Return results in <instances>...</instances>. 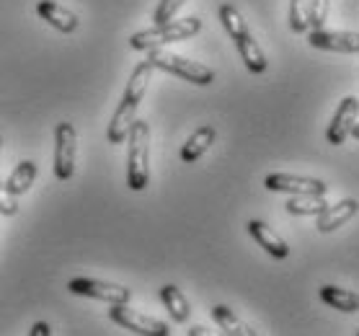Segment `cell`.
<instances>
[{"mask_svg":"<svg viewBox=\"0 0 359 336\" xmlns=\"http://www.w3.org/2000/svg\"><path fill=\"white\" fill-rule=\"evenodd\" d=\"M16 213H18V199L6 189V184H0V215L13 217Z\"/></svg>","mask_w":359,"mask_h":336,"instance_id":"obj_24","label":"cell"},{"mask_svg":"<svg viewBox=\"0 0 359 336\" xmlns=\"http://www.w3.org/2000/svg\"><path fill=\"white\" fill-rule=\"evenodd\" d=\"M153 70L156 67L150 65V62H140L130 75V83H127V88H124V96L119 101V107H116L114 116H111V124H109L107 130V140L111 145H122L127 135H130L132 124H135V114H137V107L142 96H145L147 90V83L153 78Z\"/></svg>","mask_w":359,"mask_h":336,"instance_id":"obj_1","label":"cell"},{"mask_svg":"<svg viewBox=\"0 0 359 336\" xmlns=\"http://www.w3.org/2000/svg\"><path fill=\"white\" fill-rule=\"evenodd\" d=\"M357 213H359V202L346 197L341 202H336V205H328L320 215H316V228L320 233H331V230L341 228L344 222H349Z\"/></svg>","mask_w":359,"mask_h":336,"instance_id":"obj_13","label":"cell"},{"mask_svg":"<svg viewBox=\"0 0 359 336\" xmlns=\"http://www.w3.org/2000/svg\"><path fill=\"white\" fill-rule=\"evenodd\" d=\"M264 187L269 191H285V194H292V197H302V194L323 197L328 191L326 181L308 179V176H292V173H269L264 179Z\"/></svg>","mask_w":359,"mask_h":336,"instance_id":"obj_9","label":"cell"},{"mask_svg":"<svg viewBox=\"0 0 359 336\" xmlns=\"http://www.w3.org/2000/svg\"><path fill=\"white\" fill-rule=\"evenodd\" d=\"M320 300L331 308L341 313H357L359 311V295L351 290H341L336 285H323L320 287Z\"/></svg>","mask_w":359,"mask_h":336,"instance_id":"obj_16","label":"cell"},{"mask_svg":"<svg viewBox=\"0 0 359 336\" xmlns=\"http://www.w3.org/2000/svg\"><path fill=\"white\" fill-rule=\"evenodd\" d=\"M161 300H163L165 311L176 323H187L189 316H191V308H189V300L184 297L176 285H163L161 287Z\"/></svg>","mask_w":359,"mask_h":336,"instance_id":"obj_17","label":"cell"},{"mask_svg":"<svg viewBox=\"0 0 359 336\" xmlns=\"http://www.w3.org/2000/svg\"><path fill=\"white\" fill-rule=\"evenodd\" d=\"M357 116H359V101L354 96H346L339 104V109H336L331 124H328V132H326L328 142L331 145H344V140L351 135V127L357 124Z\"/></svg>","mask_w":359,"mask_h":336,"instance_id":"obj_11","label":"cell"},{"mask_svg":"<svg viewBox=\"0 0 359 336\" xmlns=\"http://www.w3.org/2000/svg\"><path fill=\"white\" fill-rule=\"evenodd\" d=\"M248 233H251V238L259 243V246L266 251L269 256H274V259H287L290 256V246H287V241L282 236H279L277 230H271L266 222L262 220H248Z\"/></svg>","mask_w":359,"mask_h":336,"instance_id":"obj_14","label":"cell"},{"mask_svg":"<svg viewBox=\"0 0 359 336\" xmlns=\"http://www.w3.org/2000/svg\"><path fill=\"white\" fill-rule=\"evenodd\" d=\"M130 153H127V187L132 191H142L150 181V124L135 119L130 135Z\"/></svg>","mask_w":359,"mask_h":336,"instance_id":"obj_3","label":"cell"},{"mask_svg":"<svg viewBox=\"0 0 359 336\" xmlns=\"http://www.w3.org/2000/svg\"><path fill=\"white\" fill-rule=\"evenodd\" d=\"M34 179H36V163L34 161H21V163L13 168L11 179L6 181V189H8L13 197H21L32 189Z\"/></svg>","mask_w":359,"mask_h":336,"instance_id":"obj_19","label":"cell"},{"mask_svg":"<svg viewBox=\"0 0 359 336\" xmlns=\"http://www.w3.org/2000/svg\"><path fill=\"white\" fill-rule=\"evenodd\" d=\"M308 41L316 50L326 52H344V55H357L359 52V34L354 32H326V29H313L308 34Z\"/></svg>","mask_w":359,"mask_h":336,"instance_id":"obj_10","label":"cell"},{"mask_svg":"<svg viewBox=\"0 0 359 336\" xmlns=\"http://www.w3.org/2000/svg\"><path fill=\"white\" fill-rule=\"evenodd\" d=\"M189 336H228L225 331H212V328H204V326H191L189 328Z\"/></svg>","mask_w":359,"mask_h":336,"instance_id":"obj_25","label":"cell"},{"mask_svg":"<svg viewBox=\"0 0 359 336\" xmlns=\"http://www.w3.org/2000/svg\"><path fill=\"white\" fill-rule=\"evenodd\" d=\"M215 137H217V132H215L212 124L199 127V130H196L194 135L184 142V148H181V161H184V163H194V161H199V158L210 150V145L215 142Z\"/></svg>","mask_w":359,"mask_h":336,"instance_id":"obj_15","label":"cell"},{"mask_svg":"<svg viewBox=\"0 0 359 336\" xmlns=\"http://www.w3.org/2000/svg\"><path fill=\"white\" fill-rule=\"evenodd\" d=\"M67 290L73 295H83V297H93V300H104L109 305H127L132 297V290L122 285H114V282H98V279H88V277H78L67 282Z\"/></svg>","mask_w":359,"mask_h":336,"instance_id":"obj_7","label":"cell"},{"mask_svg":"<svg viewBox=\"0 0 359 336\" xmlns=\"http://www.w3.org/2000/svg\"><path fill=\"white\" fill-rule=\"evenodd\" d=\"M36 13H39L41 21H47L52 29H57L62 34H73L81 26V21H78L73 11H67L65 6H60L55 0H39L36 3Z\"/></svg>","mask_w":359,"mask_h":336,"instance_id":"obj_12","label":"cell"},{"mask_svg":"<svg viewBox=\"0 0 359 336\" xmlns=\"http://www.w3.org/2000/svg\"><path fill=\"white\" fill-rule=\"evenodd\" d=\"M202 32V21L196 16L181 18V21H168V24L153 26V29H145V32H137L130 39L132 50L140 52H150V50H161L171 41H184L189 36Z\"/></svg>","mask_w":359,"mask_h":336,"instance_id":"obj_4","label":"cell"},{"mask_svg":"<svg viewBox=\"0 0 359 336\" xmlns=\"http://www.w3.org/2000/svg\"><path fill=\"white\" fill-rule=\"evenodd\" d=\"M357 336H359V331H357Z\"/></svg>","mask_w":359,"mask_h":336,"instance_id":"obj_29","label":"cell"},{"mask_svg":"<svg viewBox=\"0 0 359 336\" xmlns=\"http://www.w3.org/2000/svg\"><path fill=\"white\" fill-rule=\"evenodd\" d=\"M220 21H222V26H225V32L230 34V39L236 41L238 55H241V60L245 62V67H248L251 73H264V70L269 67L266 55H264V50L259 47V41L253 39V34L248 32V26H245L241 11H238L236 6L225 3V6H220Z\"/></svg>","mask_w":359,"mask_h":336,"instance_id":"obj_2","label":"cell"},{"mask_svg":"<svg viewBox=\"0 0 359 336\" xmlns=\"http://www.w3.org/2000/svg\"><path fill=\"white\" fill-rule=\"evenodd\" d=\"M147 62L156 67V70H165L171 75H179L187 83H194V86H210L215 81V70H210L202 62H194V60H187L181 55H173V52L161 50H150L147 55Z\"/></svg>","mask_w":359,"mask_h":336,"instance_id":"obj_5","label":"cell"},{"mask_svg":"<svg viewBox=\"0 0 359 336\" xmlns=\"http://www.w3.org/2000/svg\"><path fill=\"white\" fill-rule=\"evenodd\" d=\"M0 150H3V135H0Z\"/></svg>","mask_w":359,"mask_h":336,"instance_id":"obj_28","label":"cell"},{"mask_svg":"<svg viewBox=\"0 0 359 336\" xmlns=\"http://www.w3.org/2000/svg\"><path fill=\"white\" fill-rule=\"evenodd\" d=\"M351 137L359 140V124H354V127H351Z\"/></svg>","mask_w":359,"mask_h":336,"instance_id":"obj_27","label":"cell"},{"mask_svg":"<svg viewBox=\"0 0 359 336\" xmlns=\"http://www.w3.org/2000/svg\"><path fill=\"white\" fill-rule=\"evenodd\" d=\"M187 0H161V6L156 8V26H161V24H168V21H173V16L179 13V8L184 6Z\"/></svg>","mask_w":359,"mask_h":336,"instance_id":"obj_22","label":"cell"},{"mask_svg":"<svg viewBox=\"0 0 359 336\" xmlns=\"http://www.w3.org/2000/svg\"><path fill=\"white\" fill-rule=\"evenodd\" d=\"M109 318L119 323L127 331H135L140 336H171V328L163 321L153 318V316H145L140 311H132L130 305H111L109 311Z\"/></svg>","mask_w":359,"mask_h":336,"instance_id":"obj_8","label":"cell"},{"mask_svg":"<svg viewBox=\"0 0 359 336\" xmlns=\"http://www.w3.org/2000/svg\"><path fill=\"white\" fill-rule=\"evenodd\" d=\"M311 0H290V29L294 34H302L311 29Z\"/></svg>","mask_w":359,"mask_h":336,"instance_id":"obj_21","label":"cell"},{"mask_svg":"<svg viewBox=\"0 0 359 336\" xmlns=\"http://www.w3.org/2000/svg\"><path fill=\"white\" fill-rule=\"evenodd\" d=\"M328 8H331V0H311V16H308V21H311L313 29H323L328 18Z\"/></svg>","mask_w":359,"mask_h":336,"instance_id":"obj_23","label":"cell"},{"mask_svg":"<svg viewBox=\"0 0 359 336\" xmlns=\"http://www.w3.org/2000/svg\"><path fill=\"white\" fill-rule=\"evenodd\" d=\"M212 318H215V323L220 326V331H225L228 336H259L251 326H245L243 321L238 318V316L230 311L228 305H215V308H212Z\"/></svg>","mask_w":359,"mask_h":336,"instance_id":"obj_18","label":"cell"},{"mask_svg":"<svg viewBox=\"0 0 359 336\" xmlns=\"http://www.w3.org/2000/svg\"><path fill=\"white\" fill-rule=\"evenodd\" d=\"M285 207L290 215H320L328 207V202L316 194H302V197H292Z\"/></svg>","mask_w":359,"mask_h":336,"instance_id":"obj_20","label":"cell"},{"mask_svg":"<svg viewBox=\"0 0 359 336\" xmlns=\"http://www.w3.org/2000/svg\"><path fill=\"white\" fill-rule=\"evenodd\" d=\"M75 153H78V132L70 122H60L55 127V176L60 181L73 179Z\"/></svg>","mask_w":359,"mask_h":336,"instance_id":"obj_6","label":"cell"},{"mask_svg":"<svg viewBox=\"0 0 359 336\" xmlns=\"http://www.w3.org/2000/svg\"><path fill=\"white\" fill-rule=\"evenodd\" d=\"M29 336H52V331H49V323H44V321H36L32 326V331H29Z\"/></svg>","mask_w":359,"mask_h":336,"instance_id":"obj_26","label":"cell"}]
</instances>
